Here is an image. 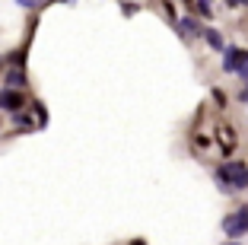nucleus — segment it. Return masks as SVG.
I'll return each instance as SVG.
<instances>
[{"instance_id":"1","label":"nucleus","mask_w":248,"mask_h":245,"mask_svg":"<svg viewBox=\"0 0 248 245\" xmlns=\"http://www.w3.org/2000/svg\"><path fill=\"white\" fill-rule=\"evenodd\" d=\"M217 185L219 191H226V195H232V191H245L248 188V166L245 163H223V166L217 169Z\"/></svg>"},{"instance_id":"10","label":"nucleus","mask_w":248,"mask_h":245,"mask_svg":"<svg viewBox=\"0 0 248 245\" xmlns=\"http://www.w3.org/2000/svg\"><path fill=\"white\" fill-rule=\"evenodd\" d=\"M13 115H16V124H19V128H26V131L32 128V118L29 115H22V112H13Z\"/></svg>"},{"instance_id":"6","label":"nucleus","mask_w":248,"mask_h":245,"mask_svg":"<svg viewBox=\"0 0 248 245\" xmlns=\"http://www.w3.org/2000/svg\"><path fill=\"white\" fill-rule=\"evenodd\" d=\"M26 83H29V80H26V70H22V67H16V70L7 73V89H22Z\"/></svg>"},{"instance_id":"13","label":"nucleus","mask_w":248,"mask_h":245,"mask_svg":"<svg viewBox=\"0 0 248 245\" xmlns=\"http://www.w3.org/2000/svg\"><path fill=\"white\" fill-rule=\"evenodd\" d=\"M131 245H146V242H140V239H134V242H131Z\"/></svg>"},{"instance_id":"12","label":"nucleus","mask_w":248,"mask_h":245,"mask_svg":"<svg viewBox=\"0 0 248 245\" xmlns=\"http://www.w3.org/2000/svg\"><path fill=\"white\" fill-rule=\"evenodd\" d=\"M229 7H242V0H229Z\"/></svg>"},{"instance_id":"9","label":"nucleus","mask_w":248,"mask_h":245,"mask_svg":"<svg viewBox=\"0 0 248 245\" xmlns=\"http://www.w3.org/2000/svg\"><path fill=\"white\" fill-rule=\"evenodd\" d=\"M235 73H239L242 80H248V51L242 54V61H239V67H235Z\"/></svg>"},{"instance_id":"5","label":"nucleus","mask_w":248,"mask_h":245,"mask_svg":"<svg viewBox=\"0 0 248 245\" xmlns=\"http://www.w3.org/2000/svg\"><path fill=\"white\" fill-rule=\"evenodd\" d=\"M175 26H178V35H201V32H204L201 26H197L194 16H185V19H178Z\"/></svg>"},{"instance_id":"14","label":"nucleus","mask_w":248,"mask_h":245,"mask_svg":"<svg viewBox=\"0 0 248 245\" xmlns=\"http://www.w3.org/2000/svg\"><path fill=\"white\" fill-rule=\"evenodd\" d=\"M226 245H239V242H235V239H232V242H226Z\"/></svg>"},{"instance_id":"4","label":"nucleus","mask_w":248,"mask_h":245,"mask_svg":"<svg viewBox=\"0 0 248 245\" xmlns=\"http://www.w3.org/2000/svg\"><path fill=\"white\" fill-rule=\"evenodd\" d=\"M223 54H226V58H223V70L235 73V67H239V61H242L245 51H242V48H223Z\"/></svg>"},{"instance_id":"8","label":"nucleus","mask_w":248,"mask_h":245,"mask_svg":"<svg viewBox=\"0 0 248 245\" xmlns=\"http://www.w3.org/2000/svg\"><path fill=\"white\" fill-rule=\"evenodd\" d=\"M194 10H197L201 16H204V19H210V16H213V7H210V0H194Z\"/></svg>"},{"instance_id":"15","label":"nucleus","mask_w":248,"mask_h":245,"mask_svg":"<svg viewBox=\"0 0 248 245\" xmlns=\"http://www.w3.org/2000/svg\"><path fill=\"white\" fill-rule=\"evenodd\" d=\"M188 3H191V0H188Z\"/></svg>"},{"instance_id":"7","label":"nucleus","mask_w":248,"mask_h":245,"mask_svg":"<svg viewBox=\"0 0 248 245\" xmlns=\"http://www.w3.org/2000/svg\"><path fill=\"white\" fill-rule=\"evenodd\" d=\"M204 38H207V45H210L213 51H223L226 45H223V35H219L217 29H204Z\"/></svg>"},{"instance_id":"2","label":"nucleus","mask_w":248,"mask_h":245,"mask_svg":"<svg viewBox=\"0 0 248 245\" xmlns=\"http://www.w3.org/2000/svg\"><path fill=\"white\" fill-rule=\"evenodd\" d=\"M223 232H226V239H242V236H245V232H248V204L223 220Z\"/></svg>"},{"instance_id":"11","label":"nucleus","mask_w":248,"mask_h":245,"mask_svg":"<svg viewBox=\"0 0 248 245\" xmlns=\"http://www.w3.org/2000/svg\"><path fill=\"white\" fill-rule=\"evenodd\" d=\"M16 3H19V7H26V10H29V7H35V0H16Z\"/></svg>"},{"instance_id":"3","label":"nucleus","mask_w":248,"mask_h":245,"mask_svg":"<svg viewBox=\"0 0 248 245\" xmlns=\"http://www.w3.org/2000/svg\"><path fill=\"white\" fill-rule=\"evenodd\" d=\"M22 105H26L22 89H0V108L3 112H22Z\"/></svg>"}]
</instances>
